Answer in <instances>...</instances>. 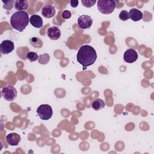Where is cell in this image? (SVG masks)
I'll return each mask as SVG.
<instances>
[{
  "label": "cell",
  "mask_w": 154,
  "mask_h": 154,
  "mask_svg": "<svg viewBox=\"0 0 154 154\" xmlns=\"http://www.w3.org/2000/svg\"><path fill=\"white\" fill-rule=\"evenodd\" d=\"M96 58L97 54L95 49L87 45L81 46L76 55V60L82 66L83 70L87 69V67L93 64Z\"/></svg>",
  "instance_id": "obj_1"
},
{
  "label": "cell",
  "mask_w": 154,
  "mask_h": 154,
  "mask_svg": "<svg viewBox=\"0 0 154 154\" xmlns=\"http://www.w3.org/2000/svg\"><path fill=\"white\" fill-rule=\"evenodd\" d=\"M29 21L28 14L25 11H17L13 13L10 17V24L13 28L22 32Z\"/></svg>",
  "instance_id": "obj_2"
},
{
  "label": "cell",
  "mask_w": 154,
  "mask_h": 154,
  "mask_svg": "<svg viewBox=\"0 0 154 154\" xmlns=\"http://www.w3.org/2000/svg\"><path fill=\"white\" fill-rule=\"evenodd\" d=\"M117 2H119V1L114 0H99L97 2V6L101 13L108 14L114 11Z\"/></svg>",
  "instance_id": "obj_3"
},
{
  "label": "cell",
  "mask_w": 154,
  "mask_h": 154,
  "mask_svg": "<svg viewBox=\"0 0 154 154\" xmlns=\"http://www.w3.org/2000/svg\"><path fill=\"white\" fill-rule=\"evenodd\" d=\"M36 111L39 117L43 120L50 119L53 115L52 107L48 104H42L40 105Z\"/></svg>",
  "instance_id": "obj_4"
},
{
  "label": "cell",
  "mask_w": 154,
  "mask_h": 154,
  "mask_svg": "<svg viewBox=\"0 0 154 154\" xmlns=\"http://www.w3.org/2000/svg\"><path fill=\"white\" fill-rule=\"evenodd\" d=\"M1 94L4 99L7 101H12L17 97V90L12 85H7L1 90Z\"/></svg>",
  "instance_id": "obj_5"
},
{
  "label": "cell",
  "mask_w": 154,
  "mask_h": 154,
  "mask_svg": "<svg viewBox=\"0 0 154 154\" xmlns=\"http://www.w3.org/2000/svg\"><path fill=\"white\" fill-rule=\"evenodd\" d=\"M78 24L79 28L81 29H88L92 25L93 19L88 15H81L78 19Z\"/></svg>",
  "instance_id": "obj_6"
},
{
  "label": "cell",
  "mask_w": 154,
  "mask_h": 154,
  "mask_svg": "<svg viewBox=\"0 0 154 154\" xmlns=\"http://www.w3.org/2000/svg\"><path fill=\"white\" fill-rule=\"evenodd\" d=\"M138 55L137 51L134 49H128L123 54V60L128 63H132L137 61Z\"/></svg>",
  "instance_id": "obj_7"
},
{
  "label": "cell",
  "mask_w": 154,
  "mask_h": 154,
  "mask_svg": "<svg viewBox=\"0 0 154 154\" xmlns=\"http://www.w3.org/2000/svg\"><path fill=\"white\" fill-rule=\"evenodd\" d=\"M14 49V43L9 40L2 41L0 45V51L2 54H8Z\"/></svg>",
  "instance_id": "obj_8"
},
{
  "label": "cell",
  "mask_w": 154,
  "mask_h": 154,
  "mask_svg": "<svg viewBox=\"0 0 154 154\" xmlns=\"http://www.w3.org/2000/svg\"><path fill=\"white\" fill-rule=\"evenodd\" d=\"M48 37L52 40H56L60 38L61 36V31L58 27L56 26H52L49 27L46 31Z\"/></svg>",
  "instance_id": "obj_9"
},
{
  "label": "cell",
  "mask_w": 154,
  "mask_h": 154,
  "mask_svg": "<svg viewBox=\"0 0 154 154\" xmlns=\"http://www.w3.org/2000/svg\"><path fill=\"white\" fill-rule=\"evenodd\" d=\"M6 141L10 146H17L20 141V136L17 133H10L6 136Z\"/></svg>",
  "instance_id": "obj_10"
},
{
  "label": "cell",
  "mask_w": 154,
  "mask_h": 154,
  "mask_svg": "<svg viewBox=\"0 0 154 154\" xmlns=\"http://www.w3.org/2000/svg\"><path fill=\"white\" fill-rule=\"evenodd\" d=\"M55 8L51 5H45L42 8V14L46 18L52 17L55 14Z\"/></svg>",
  "instance_id": "obj_11"
},
{
  "label": "cell",
  "mask_w": 154,
  "mask_h": 154,
  "mask_svg": "<svg viewBox=\"0 0 154 154\" xmlns=\"http://www.w3.org/2000/svg\"><path fill=\"white\" fill-rule=\"evenodd\" d=\"M129 18L134 22H137L140 20L141 19H142L143 17V13L140 10L135 8H131L129 10Z\"/></svg>",
  "instance_id": "obj_12"
},
{
  "label": "cell",
  "mask_w": 154,
  "mask_h": 154,
  "mask_svg": "<svg viewBox=\"0 0 154 154\" xmlns=\"http://www.w3.org/2000/svg\"><path fill=\"white\" fill-rule=\"evenodd\" d=\"M31 25L37 28H40L43 26V19L39 15L32 14L29 18Z\"/></svg>",
  "instance_id": "obj_13"
},
{
  "label": "cell",
  "mask_w": 154,
  "mask_h": 154,
  "mask_svg": "<svg viewBox=\"0 0 154 154\" xmlns=\"http://www.w3.org/2000/svg\"><path fill=\"white\" fill-rule=\"evenodd\" d=\"M14 5L17 11H25L28 7V2L26 0H16L14 1Z\"/></svg>",
  "instance_id": "obj_14"
},
{
  "label": "cell",
  "mask_w": 154,
  "mask_h": 154,
  "mask_svg": "<svg viewBox=\"0 0 154 154\" xmlns=\"http://www.w3.org/2000/svg\"><path fill=\"white\" fill-rule=\"evenodd\" d=\"M105 106V103L104 101L101 99H94L91 104L92 108L96 111H99L104 108Z\"/></svg>",
  "instance_id": "obj_15"
},
{
  "label": "cell",
  "mask_w": 154,
  "mask_h": 154,
  "mask_svg": "<svg viewBox=\"0 0 154 154\" xmlns=\"http://www.w3.org/2000/svg\"><path fill=\"white\" fill-rule=\"evenodd\" d=\"M29 43L35 48H40L43 46L42 40L38 37H32L29 40Z\"/></svg>",
  "instance_id": "obj_16"
},
{
  "label": "cell",
  "mask_w": 154,
  "mask_h": 154,
  "mask_svg": "<svg viewBox=\"0 0 154 154\" xmlns=\"http://www.w3.org/2000/svg\"><path fill=\"white\" fill-rule=\"evenodd\" d=\"M50 59V57L48 54H44L40 55L38 57V63L41 64H47Z\"/></svg>",
  "instance_id": "obj_17"
},
{
  "label": "cell",
  "mask_w": 154,
  "mask_h": 154,
  "mask_svg": "<svg viewBox=\"0 0 154 154\" xmlns=\"http://www.w3.org/2000/svg\"><path fill=\"white\" fill-rule=\"evenodd\" d=\"M3 5V8L7 10H11L13 7V3L14 1L13 0H7V1H2Z\"/></svg>",
  "instance_id": "obj_18"
},
{
  "label": "cell",
  "mask_w": 154,
  "mask_h": 154,
  "mask_svg": "<svg viewBox=\"0 0 154 154\" xmlns=\"http://www.w3.org/2000/svg\"><path fill=\"white\" fill-rule=\"evenodd\" d=\"M26 58L30 61H35L38 59V56L36 52H29L26 54Z\"/></svg>",
  "instance_id": "obj_19"
},
{
  "label": "cell",
  "mask_w": 154,
  "mask_h": 154,
  "mask_svg": "<svg viewBox=\"0 0 154 154\" xmlns=\"http://www.w3.org/2000/svg\"><path fill=\"white\" fill-rule=\"evenodd\" d=\"M119 17L120 20L123 21H126L129 19V12H128L126 10H122L120 11Z\"/></svg>",
  "instance_id": "obj_20"
},
{
  "label": "cell",
  "mask_w": 154,
  "mask_h": 154,
  "mask_svg": "<svg viewBox=\"0 0 154 154\" xmlns=\"http://www.w3.org/2000/svg\"><path fill=\"white\" fill-rule=\"evenodd\" d=\"M81 2L84 7L90 8L93 7L96 4V1L92 0H81Z\"/></svg>",
  "instance_id": "obj_21"
},
{
  "label": "cell",
  "mask_w": 154,
  "mask_h": 154,
  "mask_svg": "<svg viewBox=\"0 0 154 154\" xmlns=\"http://www.w3.org/2000/svg\"><path fill=\"white\" fill-rule=\"evenodd\" d=\"M71 16H72V14L69 10H65L62 13V17L65 19H69L71 17Z\"/></svg>",
  "instance_id": "obj_22"
},
{
  "label": "cell",
  "mask_w": 154,
  "mask_h": 154,
  "mask_svg": "<svg viewBox=\"0 0 154 154\" xmlns=\"http://www.w3.org/2000/svg\"><path fill=\"white\" fill-rule=\"evenodd\" d=\"M79 1L78 0H72L70 1V6L73 8H76L78 5Z\"/></svg>",
  "instance_id": "obj_23"
}]
</instances>
